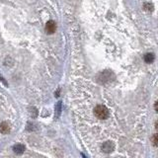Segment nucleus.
I'll list each match as a JSON object with an SVG mask.
<instances>
[{
    "instance_id": "obj_1",
    "label": "nucleus",
    "mask_w": 158,
    "mask_h": 158,
    "mask_svg": "<svg viewBox=\"0 0 158 158\" xmlns=\"http://www.w3.org/2000/svg\"><path fill=\"white\" fill-rule=\"evenodd\" d=\"M94 114L97 118L100 120H106L109 118V110L108 108L103 105H98L95 107L94 109Z\"/></svg>"
},
{
    "instance_id": "obj_2",
    "label": "nucleus",
    "mask_w": 158,
    "mask_h": 158,
    "mask_svg": "<svg viewBox=\"0 0 158 158\" xmlns=\"http://www.w3.org/2000/svg\"><path fill=\"white\" fill-rule=\"evenodd\" d=\"M114 148H115V145H114V143L112 141H106V142H104L103 145H102V150L106 153L112 152L114 150Z\"/></svg>"
},
{
    "instance_id": "obj_3",
    "label": "nucleus",
    "mask_w": 158,
    "mask_h": 158,
    "mask_svg": "<svg viewBox=\"0 0 158 158\" xmlns=\"http://www.w3.org/2000/svg\"><path fill=\"white\" fill-rule=\"evenodd\" d=\"M57 30V24L54 21H48L46 24V31L48 34H53Z\"/></svg>"
},
{
    "instance_id": "obj_4",
    "label": "nucleus",
    "mask_w": 158,
    "mask_h": 158,
    "mask_svg": "<svg viewBox=\"0 0 158 158\" xmlns=\"http://www.w3.org/2000/svg\"><path fill=\"white\" fill-rule=\"evenodd\" d=\"M10 131V127H9L8 124L6 123H0V132L1 133H8Z\"/></svg>"
},
{
    "instance_id": "obj_5",
    "label": "nucleus",
    "mask_w": 158,
    "mask_h": 158,
    "mask_svg": "<svg viewBox=\"0 0 158 158\" xmlns=\"http://www.w3.org/2000/svg\"><path fill=\"white\" fill-rule=\"evenodd\" d=\"M144 61L146 62V63H152L153 61H154V59H155V57H154V54L151 52H148V53H146V54L144 55Z\"/></svg>"
},
{
    "instance_id": "obj_6",
    "label": "nucleus",
    "mask_w": 158,
    "mask_h": 158,
    "mask_svg": "<svg viewBox=\"0 0 158 158\" xmlns=\"http://www.w3.org/2000/svg\"><path fill=\"white\" fill-rule=\"evenodd\" d=\"M13 150L16 154H22V153L25 151V146L22 144H16L13 147Z\"/></svg>"
},
{
    "instance_id": "obj_7",
    "label": "nucleus",
    "mask_w": 158,
    "mask_h": 158,
    "mask_svg": "<svg viewBox=\"0 0 158 158\" xmlns=\"http://www.w3.org/2000/svg\"><path fill=\"white\" fill-rule=\"evenodd\" d=\"M60 112H61V103L59 102L57 104V107H55V118H59L60 115Z\"/></svg>"
},
{
    "instance_id": "obj_8",
    "label": "nucleus",
    "mask_w": 158,
    "mask_h": 158,
    "mask_svg": "<svg viewBox=\"0 0 158 158\" xmlns=\"http://www.w3.org/2000/svg\"><path fill=\"white\" fill-rule=\"evenodd\" d=\"M151 142L155 147H158V133L153 134V136L151 138Z\"/></svg>"
},
{
    "instance_id": "obj_9",
    "label": "nucleus",
    "mask_w": 158,
    "mask_h": 158,
    "mask_svg": "<svg viewBox=\"0 0 158 158\" xmlns=\"http://www.w3.org/2000/svg\"><path fill=\"white\" fill-rule=\"evenodd\" d=\"M144 8L147 11H152L153 10V5H152V4H149V3H146L145 5H144Z\"/></svg>"
},
{
    "instance_id": "obj_10",
    "label": "nucleus",
    "mask_w": 158,
    "mask_h": 158,
    "mask_svg": "<svg viewBox=\"0 0 158 158\" xmlns=\"http://www.w3.org/2000/svg\"><path fill=\"white\" fill-rule=\"evenodd\" d=\"M154 109H155V111L158 113V100L155 102V104H154Z\"/></svg>"
},
{
    "instance_id": "obj_11",
    "label": "nucleus",
    "mask_w": 158,
    "mask_h": 158,
    "mask_svg": "<svg viewBox=\"0 0 158 158\" xmlns=\"http://www.w3.org/2000/svg\"><path fill=\"white\" fill-rule=\"evenodd\" d=\"M155 127H156V129H158V122L156 123V124H155Z\"/></svg>"
}]
</instances>
